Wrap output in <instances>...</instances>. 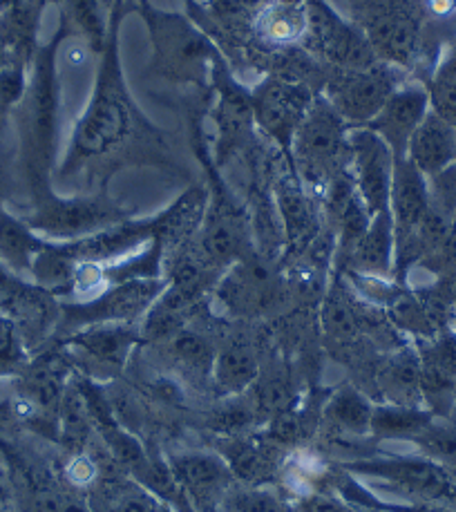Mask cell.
Returning a JSON list of instances; mask_svg holds the SVG:
<instances>
[{"label":"cell","instance_id":"38","mask_svg":"<svg viewBox=\"0 0 456 512\" xmlns=\"http://www.w3.org/2000/svg\"><path fill=\"white\" fill-rule=\"evenodd\" d=\"M427 90H430L432 110L456 128V79L432 77Z\"/></svg>","mask_w":456,"mask_h":512},{"label":"cell","instance_id":"31","mask_svg":"<svg viewBox=\"0 0 456 512\" xmlns=\"http://www.w3.org/2000/svg\"><path fill=\"white\" fill-rule=\"evenodd\" d=\"M360 314L354 305V300L342 289H334L325 300L322 307V325H325L327 334L338 340H351L356 338L360 331Z\"/></svg>","mask_w":456,"mask_h":512},{"label":"cell","instance_id":"43","mask_svg":"<svg viewBox=\"0 0 456 512\" xmlns=\"http://www.w3.org/2000/svg\"><path fill=\"white\" fill-rule=\"evenodd\" d=\"M59 512H90V510L83 504H79V501H68V504H61Z\"/></svg>","mask_w":456,"mask_h":512},{"label":"cell","instance_id":"2","mask_svg":"<svg viewBox=\"0 0 456 512\" xmlns=\"http://www.w3.org/2000/svg\"><path fill=\"white\" fill-rule=\"evenodd\" d=\"M61 36L63 34L36 52L23 97L25 155L36 184L45 182L47 166L52 164L56 139H59L56 132H59L61 112V79L56 70V52H59Z\"/></svg>","mask_w":456,"mask_h":512},{"label":"cell","instance_id":"24","mask_svg":"<svg viewBox=\"0 0 456 512\" xmlns=\"http://www.w3.org/2000/svg\"><path fill=\"white\" fill-rule=\"evenodd\" d=\"M139 340L135 325H92L76 331L72 343L101 363L123 367Z\"/></svg>","mask_w":456,"mask_h":512},{"label":"cell","instance_id":"17","mask_svg":"<svg viewBox=\"0 0 456 512\" xmlns=\"http://www.w3.org/2000/svg\"><path fill=\"white\" fill-rule=\"evenodd\" d=\"M152 240H155V217L139 222H119L76 242H65V246L76 264H103L135 255L139 249H146Z\"/></svg>","mask_w":456,"mask_h":512},{"label":"cell","instance_id":"12","mask_svg":"<svg viewBox=\"0 0 456 512\" xmlns=\"http://www.w3.org/2000/svg\"><path fill=\"white\" fill-rule=\"evenodd\" d=\"M313 94L307 85L287 79H264L251 90L253 121L278 144L284 153L291 155L293 137L307 115Z\"/></svg>","mask_w":456,"mask_h":512},{"label":"cell","instance_id":"34","mask_svg":"<svg viewBox=\"0 0 456 512\" xmlns=\"http://www.w3.org/2000/svg\"><path fill=\"white\" fill-rule=\"evenodd\" d=\"M68 12L85 41H88L99 54L103 52V45L108 39L106 16H103V3L101 0H68Z\"/></svg>","mask_w":456,"mask_h":512},{"label":"cell","instance_id":"40","mask_svg":"<svg viewBox=\"0 0 456 512\" xmlns=\"http://www.w3.org/2000/svg\"><path fill=\"white\" fill-rule=\"evenodd\" d=\"M423 14L439 23H450L456 18V0H421Z\"/></svg>","mask_w":456,"mask_h":512},{"label":"cell","instance_id":"23","mask_svg":"<svg viewBox=\"0 0 456 512\" xmlns=\"http://www.w3.org/2000/svg\"><path fill=\"white\" fill-rule=\"evenodd\" d=\"M309 30V16H307V3L293 5V3H280V0H271L266 3L258 18H255V34L260 41L271 47H287L304 41Z\"/></svg>","mask_w":456,"mask_h":512},{"label":"cell","instance_id":"42","mask_svg":"<svg viewBox=\"0 0 456 512\" xmlns=\"http://www.w3.org/2000/svg\"><path fill=\"white\" fill-rule=\"evenodd\" d=\"M25 284L18 280V276H14L12 271H9L3 262H0V293H3V296H14V293L18 291V289H23Z\"/></svg>","mask_w":456,"mask_h":512},{"label":"cell","instance_id":"10","mask_svg":"<svg viewBox=\"0 0 456 512\" xmlns=\"http://www.w3.org/2000/svg\"><path fill=\"white\" fill-rule=\"evenodd\" d=\"M309 30L304 41L334 68L356 70L378 63L372 43L356 23L340 16L329 0H307Z\"/></svg>","mask_w":456,"mask_h":512},{"label":"cell","instance_id":"14","mask_svg":"<svg viewBox=\"0 0 456 512\" xmlns=\"http://www.w3.org/2000/svg\"><path fill=\"white\" fill-rule=\"evenodd\" d=\"M430 208V179L407 157L396 159L392 197H389V213H392L396 231V253L412 242Z\"/></svg>","mask_w":456,"mask_h":512},{"label":"cell","instance_id":"44","mask_svg":"<svg viewBox=\"0 0 456 512\" xmlns=\"http://www.w3.org/2000/svg\"><path fill=\"white\" fill-rule=\"evenodd\" d=\"M0 512H7V510H5V504H3V499H0Z\"/></svg>","mask_w":456,"mask_h":512},{"label":"cell","instance_id":"22","mask_svg":"<svg viewBox=\"0 0 456 512\" xmlns=\"http://www.w3.org/2000/svg\"><path fill=\"white\" fill-rule=\"evenodd\" d=\"M50 240L38 235L30 224L0 208V262L14 276H32V264Z\"/></svg>","mask_w":456,"mask_h":512},{"label":"cell","instance_id":"1","mask_svg":"<svg viewBox=\"0 0 456 512\" xmlns=\"http://www.w3.org/2000/svg\"><path fill=\"white\" fill-rule=\"evenodd\" d=\"M121 16L119 0L110 12L108 39L99 54L90 99L85 101L83 115L76 119L70 135L68 153L61 166L63 175H74L85 164L112 155L132 137L139 123V110L130 99L119 65Z\"/></svg>","mask_w":456,"mask_h":512},{"label":"cell","instance_id":"26","mask_svg":"<svg viewBox=\"0 0 456 512\" xmlns=\"http://www.w3.org/2000/svg\"><path fill=\"white\" fill-rule=\"evenodd\" d=\"M423 360L414 352H403L389 360L380 372V385L394 405H418L421 394Z\"/></svg>","mask_w":456,"mask_h":512},{"label":"cell","instance_id":"11","mask_svg":"<svg viewBox=\"0 0 456 512\" xmlns=\"http://www.w3.org/2000/svg\"><path fill=\"white\" fill-rule=\"evenodd\" d=\"M394 166L396 157L392 148L376 132L367 126L349 130L347 173L372 217L389 208Z\"/></svg>","mask_w":456,"mask_h":512},{"label":"cell","instance_id":"21","mask_svg":"<svg viewBox=\"0 0 456 512\" xmlns=\"http://www.w3.org/2000/svg\"><path fill=\"white\" fill-rule=\"evenodd\" d=\"M208 208V193L204 188H190L173 206L155 217V240L164 246L184 244L190 235L202 229Z\"/></svg>","mask_w":456,"mask_h":512},{"label":"cell","instance_id":"4","mask_svg":"<svg viewBox=\"0 0 456 512\" xmlns=\"http://www.w3.org/2000/svg\"><path fill=\"white\" fill-rule=\"evenodd\" d=\"M356 25L372 43L378 61L405 70L421 52L425 30L421 0H365Z\"/></svg>","mask_w":456,"mask_h":512},{"label":"cell","instance_id":"20","mask_svg":"<svg viewBox=\"0 0 456 512\" xmlns=\"http://www.w3.org/2000/svg\"><path fill=\"white\" fill-rule=\"evenodd\" d=\"M349 269L354 276L387 280L396 267V231L389 208L372 217L367 233L360 237L354 251L347 255Z\"/></svg>","mask_w":456,"mask_h":512},{"label":"cell","instance_id":"33","mask_svg":"<svg viewBox=\"0 0 456 512\" xmlns=\"http://www.w3.org/2000/svg\"><path fill=\"white\" fill-rule=\"evenodd\" d=\"M173 347V356L190 372L197 374H211L215 363V352L208 340L197 334V331L182 329L175 338L168 340Z\"/></svg>","mask_w":456,"mask_h":512},{"label":"cell","instance_id":"19","mask_svg":"<svg viewBox=\"0 0 456 512\" xmlns=\"http://www.w3.org/2000/svg\"><path fill=\"white\" fill-rule=\"evenodd\" d=\"M275 199H278L284 240H287L291 251L304 253V249L320 235L318 211L311 199V191L300 182V177L287 175L280 179Z\"/></svg>","mask_w":456,"mask_h":512},{"label":"cell","instance_id":"18","mask_svg":"<svg viewBox=\"0 0 456 512\" xmlns=\"http://www.w3.org/2000/svg\"><path fill=\"white\" fill-rule=\"evenodd\" d=\"M405 157L427 179L439 177L448 168L456 166V128L430 110L407 144Z\"/></svg>","mask_w":456,"mask_h":512},{"label":"cell","instance_id":"6","mask_svg":"<svg viewBox=\"0 0 456 512\" xmlns=\"http://www.w3.org/2000/svg\"><path fill=\"white\" fill-rule=\"evenodd\" d=\"M405 70L378 61L369 68H336L327 79L325 97L351 128H363L372 121L398 85L405 83Z\"/></svg>","mask_w":456,"mask_h":512},{"label":"cell","instance_id":"37","mask_svg":"<svg viewBox=\"0 0 456 512\" xmlns=\"http://www.w3.org/2000/svg\"><path fill=\"white\" fill-rule=\"evenodd\" d=\"M224 506L226 512H291L278 497L260 488L228 492Z\"/></svg>","mask_w":456,"mask_h":512},{"label":"cell","instance_id":"28","mask_svg":"<svg viewBox=\"0 0 456 512\" xmlns=\"http://www.w3.org/2000/svg\"><path fill=\"white\" fill-rule=\"evenodd\" d=\"M434 421L430 410L418 405H380L372 414V434L383 439H410L414 441L427 425Z\"/></svg>","mask_w":456,"mask_h":512},{"label":"cell","instance_id":"45","mask_svg":"<svg viewBox=\"0 0 456 512\" xmlns=\"http://www.w3.org/2000/svg\"><path fill=\"white\" fill-rule=\"evenodd\" d=\"M0 56H3V52H0Z\"/></svg>","mask_w":456,"mask_h":512},{"label":"cell","instance_id":"32","mask_svg":"<svg viewBox=\"0 0 456 512\" xmlns=\"http://www.w3.org/2000/svg\"><path fill=\"white\" fill-rule=\"evenodd\" d=\"M61 421H63L65 443H68L72 450L81 452V448H85V441H88L92 421L88 414V405H85V398L79 387H70L68 392H63Z\"/></svg>","mask_w":456,"mask_h":512},{"label":"cell","instance_id":"27","mask_svg":"<svg viewBox=\"0 0 456 512\" xmlns=\"http://www.w3.org/2000/svg\"><path fill=\"white\" fill-rule=\"evenodd\" d=\"M220 452L235 479L249 483L262 481L269 477L273 468L269 450H264V445L251 439H244V436H222Z\"/></svg>","mask_w":456,"mask_h":512},{"label":"cell","instance_id":"35","mask_svg":"<svg viewBox=\"0 0 456 512\" xmlns=\"http://www.w3.org/2000/svg\"><path fill=\"white\" fill-rule=\"evenodd\" d=\"M255 416L253 405L244 401L240 396H228V401L220 407H215L211 419H208V428L222 436H242L246 428H251Z\"/></svg>","mask_w":456,"mask_h":512},{"label":"cell","instance_id":"5","mask_svg":"<svg viewBox=\"0 0 456 512\" xmlns=\"http://www.w3.org/2000/svg\"><path fill=\"white\" fill-rule=\"evenodd\" d=\"M144 16L150 25L161 70L182 81L213 79V70L222 59L206 36L199 34L184 18L159 12L148 3H144Z\"/></svg>","mask_w":456,"mask_h":512},{"label":"cell","instance_id":"8","mask_svg":"<svg viewBox=\"0 0 456 512\" xmlns=\"http://www.w3.org/2000/svg\"><path fill=\"white\" fill-rule=\"evenodd\" d=\"M164 289V278H135L114 284L94 298L65 305L63 320L76 331L92 325H135L146 316Z\"/></svg>","mask_w":456,"mask_h":512},{"label":"cell","instance_id":"36","mask_svg":"<svg viewBox=\"0 0 456 512\" xmlns=\"http://www.w3.org/2000/svg\"><path fill=\"white\" fill-rule=\"evenodd\" d=\"M289 407V385L287 378L282 376H269L260 381L258 390H255L253 410L258 419H273L275 414Z\"/></svg>","mask_w":456,"mask_h":512},{"label":"cell","instance_id":"30","mask_svg":"<svg viewBox=\"0 0 456 512\" xmlns=\"http://www.w3.org/2000/svg\"><path fill=\"white\" fill-rule=\"evenodd\" d=\"M421 445L423 457L439 463L450 474L456 472V423L452 421H434L414 439Z\"/></svg>","mask_w":456,"mask_h":512},{"label":"cell","instance_id":"39","mask_svg":"<svg viewBox=\"0 0 456 512\" xmlns=\"http://www.w3.org/2000/svg\"><path fill=\"white\" fill-rule=\"evenodd\" d=\"M300 423L298 416L293 414L289 407H284L282 412H278L271 419V428H269V436L275 443H293L298 436Z\"/></svg>","mask_w":456,"mask_h":512},{"label":"cell","instance_id":"16","mask_svg":"<svg viewBox=\"0 0 456 512\" xmlns=\"http://www.w3.org/2000/svg\"><path fill=\"white\" fill-rule=\"evenodd\" d=\"M213 83L217 88V106L213 112L217 126V164H222L226 155L240 144L253 123V101L251 92L237 83L226 65L220 61L213 70Z\"/></svg>","mask_w":456,"mask_h":512},{"label":"cell","instance_id":"13","mask_svg":"<svg viewBox=\"0 0 456 512\" xmlns=\"http://www.w3.org/2000/svg\"><path fill=\"white\" fill-rule=\"evenodd\" d=\"M432 110L430 90L427 83L405 81L392 92L378 115L367 123V128L392 148L396 159H403L407 153V144L414 132L421 126L427 112Z\"/></svg>","mask_w":456,"mask_h":512},{"label":"cell","instance_id":"41","mask_svg":"<svg viewBox=\"0 0 456 512\" xmlns=\"http://www.w3.org/2000/svg\"><path fill=\"white\" fill-rule=\"evenodd\" d=\"M114 512H161V508L150 495H126Z\"/></svg>","mask_w":456,"mask_h":512},{"label":"cell","instance_id":"15","mask_svg":"<svg viewBox=\"0 0 456 512\" xmlns=\"http://www.w3.org/2000/svg\"><path fill=\"white\" fill-rule=\"evenodd\" d=\"M170 468H173L175 479L184 488L190 504L195 501L199 510L215 512L217 504L231 492L228 486L235 479L222 457L206 452L177 454L170 459Z\"/></svg>","mask_w":456,"mask_h":512},{"label":"cell","instance_id":"9","mask_svg":"<svg viewBox=\"0 0 456 512\" xmlns=\"http://www.w3.org/2000/svg\"><path fill=\"white\" fill-rule=\"evenodd\" d=\"M365 477L383 479L403 495L418 499L421 504H450L456 506V479L439 463L427 457H383L345 463Z\"/></svg>","mask_w":456,"mask_h":512},{"label":"cell","instance_id":"7","mask_svg":"<svg viewBox=\"0 0 456 512\" xmlns=\"http://www.w3.org/2000/svg\"><path fill=\"white\" fill-rule=\"evenodd\" d=\"M126 220V213L110 199L56 197L43 188L36 211L27 224L41 237H50V242H76Z\"/></svg>","mask_w":456,"mask_h":512},{"label":"cell","instance_id":"3","mask_svg":"<svg viewBox=\"0 0 456 512\" xmlns=\"http://www.w3.org/2000/svg\"><path fill=\"white\" fill-rule=\"evenodd\" d=\"M349 123L322 97L311 103L293 137L291 159L300 182L309 188H325L336 175L345 173L349 161Z\"/></svg>","mask_w":456,"mask_h":512},{"label":"cell","instance_id":"25","mask_svg":"<svg viewBox=\"0 0 456 512\" xmlns=\"http://www.w3.org/2000/svg\"><path fill=\"white\" fill-rule=\"evenodd\" d=\"M213 381L217 390L226 396H240L258 383L260 365L258 358L246 345H228L220 354H215L213 363Z\"/></svg>","mask_w":456,"mask_h":512},{"label":"cell","instance_id":"29","mask_svg":"<svg viewBox=\"0 0 456 512\" xmlns=\"http://www.w3.org/2000/svg\"><path fill=\"white\" fill-rule=\"evenodd\" d=\"M372 414L374 405L356 387H340L325 407V416L334 428L358 436L372 432Z\"/></svg>","mask_w":456,"mask_h":512}]
</instances>
